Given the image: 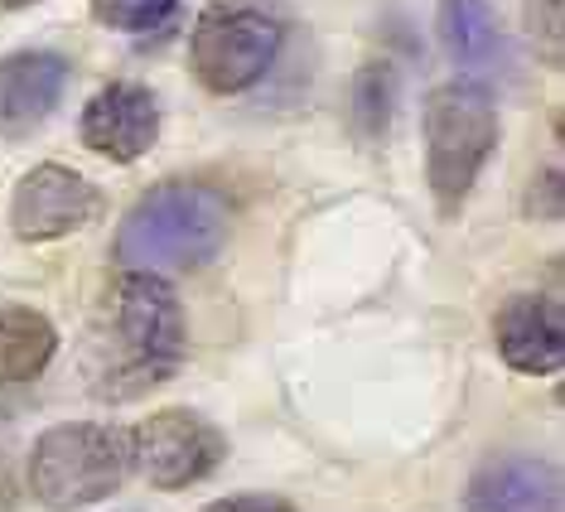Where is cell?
Here are the masks:
<instances>
[{
	"label": "cell",
	"instance_id": "obj_18",
	"mask_svg": "<svg viewBox=\"0 0 565 512\" xmlns=\"http://www.w3.org/2000/svg\"><path fill=\"white\" fill-rule=\"evenodd\" d=\"M24 6H34V0H0V10H24Z\"/></svg>",
	"mask_w": 565,
	"mask_h": 512
},
{
	"label": "cell",
	"instance_id": "obj_10",
	"mask_svg": "<svg viewBox=\"0 0 565 512\" xmlns=\"http://www.w3.org/2000/svg\"><path fill=\"white\" fill-rule=\"evenodd\" d=\"M465 512H561V469L542 455H493L473 469Z\"/></svg>",
	"mask_w": 565,
	"mask_h": 512
},
{
	"label": "cell",
	"instance_id": "obj_13",
	"mask_svg": "<svg viewBox=\"0 0 565 512\" xmlns=\"http://www.w3.org/2000/svg\"><path fill=\"white\" fill-rule=\"evenodd\" d=\"M440 44L459 68H493L508 54L503 20L488 0H440Z\"/></svg>",
	"mask_w": 565,
	"mask_h": 512
},
{
	"label": "cell",
	"instance_id": "obj_14",
	"mask_svg": "<svg viewBox=\"0 0 565 512\" xmlns=\"http://www.w3.org/2000/svg\"><path fill=\"white\" fill-rule=\"evenodd\" d=\"M396 93H402V78H396V63H387V58H367L363 68L353 73L349 111H353V131L363 140H382L392 131Z\"/></svg>",
	"mask_w": 565,
	"mask_h": 512
},
{
	"label": "cell",
	"instance_id": "obj_7",
	"mask_svg": "<svg viewBox=\"0 0 565 512\" xmlns=\"http://www.w3.org/2000/svg\"><path fill=\"white\" fill-rule=\"evenodd\" d=\"M97 213V184L78 170H68V164H34L15 184V199H10V227H15L20 242H58L68 233H83Z\"/></svg>",
	"mask_w": 565,
	"mask_h": 512
},
{
	"label": "cell",
	"instance_id": "obj_1",
	"mask_svg": "<svg viewBox=\"0 0 565 512\" xmlns=\"http://www.w3.org/2000/svg\"><path fill=\"white\" fill-rule=\"evenodd\" d=\"M227 203L209 184L164 179L131 203L117 227V262L126 271H199L227 242Z\"/></svg>",
	"mask_w": 565,
	"mask_h": 512
},
{
	"label": "cell",
	"instance_id": "obj_16",
	"mask_svg": "<svg viewBox=\"0 0 565 512\" xmlns=\"http://www.w3.org/2000/svg\"><path fill=\"white\" fill-rule=\"evenodd\" d=\"M561 203H565V189H561V170H546L542 179H532L526 189V217H546V223H561Z\"/></svg>",
	"mask_w": 565,
	"mask_h": 512
},
{
	"label": "cell",
	"instance_id": "obj_3",
	"mask_svg": "<svg viewBox=\"0 0 565 512\" xmlns=\"http://www.w3.org/2000/svg\"><path fill=\"white\" fill-rule=\"evenodd\" d=\"M131 479V430L102 420H68L34 440L30 493L49 512H78L111 498Z\"/></svg>",
	"mask_w": 565,
	"mask_h": 512
},
{
	"label": "cell",
	"instance_id": "obj_5",
	"mask_svg": "<svg viewBox=\"0 0 565 512\" xmlns=\"http://www.w3.org/2000/svg\"><path fill=\"white\" fill-rule=\"evenodd\" d=\"M117 329L126 339V396L160 387L179 373L189 353V329H184V305L179 290L164 276L126 271L117 286Z\"/></svg>",
	"mask_w": 565,
	"mask_h": 512
},
{
	"label": "cell",
	"instance_id": "obj_12",
	"mask_svg": "<svg viewBox=\"0 0 565 512\" xmlns=\"http://www.w3.org/2000/svg\"><path fill=\"white\" fill-rule=\"evenodd\" d=\"M54 353H58V329L49 324V314L15 300L0 305V392L30 387L54 363Z\"/></svg>",
	"mask_w": 565,
	"mask_h": 512
},
{
	"label": "cell",
	"instance_id": "obj_11",
	"mask_svg": "<svg viewBox=\"0 0 565 512\" xmlns=\"http://www.w3.org/2000/svg\"><path fill=\"white\" fill-rule=\"evenodd\" d=\"M68 87V58L54 49H20L0 58V131L30 136L49 121Z\"/></svg>",
	"mask_w": 565,
	"mask_h": 512
},
{
	"label": "cell",
	"instance_id": "obj_4",
	"mask_svg": "<svg viewBox=\"0 0 565 512\" xmlns=\"http://www.w3.org/2000/svg\"><path fill=\"white\" fill-rule=\"evenodd\" d=\"M280 24L252 6H209L189 34L194 78L217 97H237L256 87L280 58Z\"/></svg>",
	"mask_w": 565,
	"mask_h": 512
},
{
	"label": "cell",
	"instance_id": "obj_8",
	"mask_svg": "<svg viewBox=\"0 0 565 512\" xmlns=\"http://www.w3.org/2000/svg\"><path fill=\"white\" fill-rule=\"evenodd\" d=\"M160 140V102L140 83H107L83 107V146L102 160L131 164Z\"/></svg>",
	"mask_w": 565,
	"mask_h": 512
},
{
	"label": "cell",
	"instance_id": "obj_17",
	"mask_svg": "<svg viewBox=\"0 0 565 512\" xmlns=\"http://www.w3.org/2000/svg\"><path fill=\"white\" fill-rule=\"evenodd\" d=\"M203 512H300L290 498L280 493H233V498H217Z\"/></svg>",
	"mask_w": 565,
	"mask_h": 512
},
{
	"label": "cell",
	"instance_id": "obj_9",
	"mask_svg": "<svg viewBox=\"0 0 565 512\" xmlns=\"http://www.w3.org/2000/svg\"><path fill=\"white\" fill-rule=\"evenodd\" d=\"M498 353L522 377H556L565 367V314L551 296H512L493 319Z\"/></svg>",
	"mask_w": 565,
	"mask_h": 512
},
{
	"label": "cell",
	"instance_id": "obj_15",
	"mask_svg": "<svg viewBox=\"0 0 565 512\" xmlns=\"http://www.w3.org/2000/svg\"><path fill=\"white\" fill-rule=\"evenodd\" d=\"M179 0H93V20L121 34H150L160 24H170Z\"/></svg>",
	"mask_w": 565,
	"mask_h": 512
},
{
	"label": "cell",
	"instance_id": "obj_2",
	"mask_svg": "<svg viewBox=\"0 0 565 512\" xmlns=\"http://www.w3.org/2000/svg\"><path fill=\"white\" fill-rule=\"evenodd\" d=\"M426 184L440 217H459L498 150V102L483 83H445L426 97Z\"/></svg>",
	"mask_w": 565,
	"mask_h": 512
},
{
	"label": "cell",
	"instance_id": "obj_6",
	"mask_svg": "<svg viewBox=\"0 0 565 512\" xmlns=\"http://www.w3.org/2000/svg\"><path fill=\"white\" fill-rule=\"evenodd\" d=\"M227 459V440L213 420H203L199 412L170 406L156 412L150 420L131 426V469L146 473L156 489H194Z\"/></svg>",
	"mask_w": 565,
	"mask_h": 512
}]
</instances>
